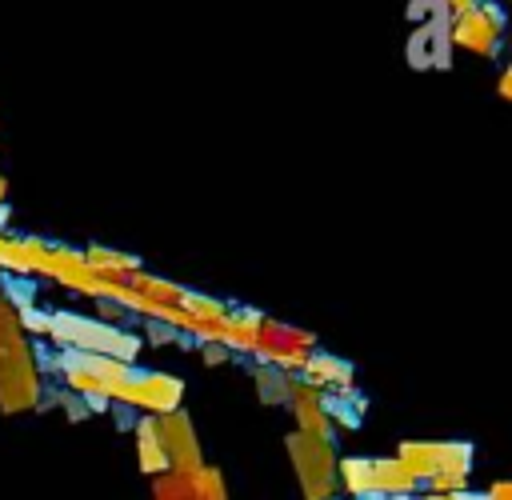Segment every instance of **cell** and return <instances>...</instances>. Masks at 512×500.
Returning <instances> with one entry per match:
<instances>
[{
  "label": "cell",
  "instance_id": "cell-15",
  "mask_svg": "<svg viewBox=\"0 0 512 500\" xmlns=\"http://www.w3.org/2000/svg\"><path fill=\"white\" fill-rule=\"evenodd\" d=\"M84 260H88V268H92L100 280H108V284H128V280L140 272V260H136V256H128V252H120V248H104V244H88V248H84Z\"/></svg>",
  "mask_w": 512,
  "mask_h": 500
},
{
  "label": "cell",
  "instance_id": "cell-11",
  "mask_svg": "<svg viewBox=\"0 0 512 500\" xmlns=\"http://www.w3.org/2000/svg\"><path fill=\"white\" fill-rule=\"evenodd\" d=\"M412 68H448L452 64V44H448V16H436L428 24H416L404 48Z\"/></svg>",
  "mask_w": 512,
  "mask_h": 500
},
{
  "label": "cell",
  "instance_id": "cell-27",
  "mask_svg": "<svg viewBox=\"0 0 512 500\" xmlns=\"http://www.w3.org/2000/svg\"><path fill=\"white\" fill-rule=\"evenodd\" d=\"M0 300H4V284H0Z\"/></svg>",
  "mask_w": 512,
  "mask_h": 500
},
{
  "label": "cell",
  "instance_id": "cell-1",
  "mask_svg": "<svg viewBox=\"0 0 512 500\" xmlns=\"http://www.w3.org/2000/svg\"><path fill=\"white\" fill-rule=\"evenodd\" d=\"M36 404H40V372L24 340L20 316L4 296L0 300V412H28Z\"/></svg>",
  "mask_w": 512,
  "mask_h": 500
},
{
  "label": "cell",
  "instance_id": "cell-7",
  "mask_svg": "<svg viewBox=\"0 0 512 500\" xmlns=\"http://www.w3.org/2000/svg\"><path fill=\"white\" fill-rule=\"evenodd\" d=\"M180 396H184V380L180 376H168V372H156V368H132L124 376V384L112 392V400L120 404H132L140 408L144 416H164V412H176L180 408Z\"/></svg>",
  "mask_w": 512,
  "mask_h": 500
},
{
  "label": "cell",
  "instance_id": "cell-19",
  "mask_svg": "<svg viewBox=\"0 0 512 500\" xmlns=\"http://www.w3.org/2000/svg\"><path fill=\"white\" fill-rule=\"evenodd\" d=\"M252 380H256V388H260V400H268V404H288V392H292V380H296V376L260 364V368L252 372Z\"/></svg>",
  "mask_w": 512,
  "mask_h": 500
},
{
  "label": "cell",
  "instance_id": "cell-23",
  "mask_svg": "<svg viewBox=\"0 0 512 500\" xmlns=\"http://www.w3.org/2000/svg\"><path fill=\"white\" fill-rule=\"evenodd\" d=\"M228 356H232L228 348H220V344H204V364H212V368H216V364H224Z\"/></svg>",
  "mask_w": 512,
  "mask_h": 500
},
{
  "label": "cell",
  "instance_id": "cell-21",
  "mask_svg": "<svg viewBox=\"0 0 512 500\" xmlns=\"http://www.w3.org/2000/svg\"><path fill=\"white\" fill-rule=\"evenodd\" d=\"M496 96L512 104V56L504 60V68H500V76H496Z\"/></svg>",
  "mask_w": 512,
  "mask_h": 500
},
{
  "label": "cell",
  "instance_id": "cell-14",
  "mask_svg": "<svg viewBox=\"0 0 512 500\" xmlns=\"http://www.w3.org/2000/svg\"><path fill=\"white\" fill-rule=\"evenodd\" d=\"M368 476H372V492L368 496H408L420 488V480L396 460V456H372L368 460Z\"/></svg>",
  "mask_w": 512,
  "mask_h": 500
},
{
  "label": "cell",
  "instance_id": "cell-25",
  "mask_svg": "<svg viewBox=\"0 0 512 500\" xmlns=\"http://www.w3.org/2000/svg\"><path fill=\"white\" fill-rule=\"evenodd\" d=\"M420 500H468L464 492H432V496H420Z\"/></svg>",
  "mask_w": 512,
  "mask_h": 500
},
{
  "label": "cell",
  "instance_id": "cell-26",
  "mask_svg": "<svg viewBox=\"0 0 512 500\" xmlns=\"http://www.w3.org/2000/svg\"><path fill=\"white\" fill-rule=\"evenodd\" d=\"M4 200H8V180L0 176V204H4Z\"/></svg>",
  "mask_w": 512,
  "mask_h": 500
},
{
  "label": "cell",
  "instance_id": "cell-18",
  "mask_svg": "<svg viewBox=\"0 0 512 500\" xmlns=\"http://www.w3.org/2000/svg\"><path fill=\"white\" fill-rule=\"evenodd\" d=\"M136 456H140V472H144V476H164V472H168L152 416H140V420H136Z\"/></svg>",
  "mask_w": 512,
  "mask_h": 500
},
{
  "label": "cell",
  "instance_id": "cell-4",
  "mask_svg": "<svg viewBox=\"0 0 512 500\" xmlns=\"http://www.w3.org/2000/svg\"><path fill=\"white\" fill-rule=\"evenodd\" d=\"M284 448H288V460L304 488V500H332L340 492V460H336L332 440L308 436V432H288Z\"/></svg>",
  "mask_w": 512,
  "mask_h": 500
},
{
  "label": "cell",
  "instance_id": "cell-13",
  "mask_svg": "<svg viewBox=\"0 0 512 500\" xmlns=\"http://www.w3.org/2000/svg\"><path fill=\"white\" fill-rule=\"evenodd\" d=\"M300 380H304V384H312V388H320L324 396H336V392H352L356 372H352V364H348V360H340V356H332V352H320V348H316V352L308 356V364H304Z\"/></svg>",
  "mask_w": 512,
  "mask_h": 500
},
{
  "label": "cell",
  "instance_id": "cell-20",
  "mask_svg": "<svg viewBox=\"0 0 512 500\" xmlns=\"http://www.w3.org/2000/svg\"><path fill=\"white\" fill-rule=\"evenodd\" d=\"M404 16H408L412 24H428V20H436V16H444V4H440V0H408V8H404Z\"/></svg>",
  "mask_w": 512,
  "mask_h": 500
},
{
  "label": "cell",
  "instance_id": "cell-9",
  "mask_svg": "<svg viewBox=\"0 0 512 500\" xmlns=\"http://www.w3.org/2000/svg\"><path fill=\"white\" fill-rule=\"evenodd\" d=\"M152 424H156V440H160V452H164L168 472H192V468L204 464L196 428H192V420H188L184 408L164 412V416H152Z\"/></svg>",
  "mask_w": 512,
  "mask_h": 500
},
{
  "label": "cell",
  "instance_id": "cell-10",
  "mask_svg": "<svg viewBox=\"0 0 512 500\" xmlns=\"http://www.w3.org/2000/svg\"><path fill=\"white\" fill-rule=\"evenodd\" d=\"M152 496L156 500H228V488H224L220 468L200 464L192 472H164V476H156Z\"/></svg>",
  "mask_w": 512,
  "mask_h": 500
},
{
  "label": "cell",
  "instance_id": "cell-8",
  "mask_svg": "<svg viewBox=\"0 0 512 500\" xmlns=\"http://www.w3.org/2000/svg\"><path fill=\"white\" fill-rule=\"evenodd\" d=\"M40 276L52 280V284H60V288H68V292H80V296H88V300H108V280H100V276L88 268V260H84L80 248L52 244V248H48V260H44V268H40Z\"/></svg>",
  "mask_w": 512,
  "mask_h": 500
},
{
  "label": "cell",
  "instance_id": "cell-17",
  "mask_svg": "<svg viewBox=\"0 0 512 500\" xmlns=\"http://www.w3.org/2000/svg\"><path fill=\"white\" fill-rule=\"evenodd\" d=\"M128 288L140 296V300H148V304H160V308H180L184 304V284H172V280H160V276H152V272H136L132 280H128Z\"/></svg>",
  "mask_w": 512,
  "mask_h": 500
},
{
  "label": "cell",
  "instance_id": "cell-16",
  "mask_svg": "<svg viewBox=\"0 0 512 500\" xmlns=\"http://www.w3.org/2000/svg\"><path fill=\"white\" fill-rule=\"evenodd\" d=\"M256 328H260V312H252V308H236V312H228V320H224V328H220V348L252 356Z\"/></svg>",
  "mask_w": 512,
  "mask_h": 500
},
{
  "label": "cell",
  "instance_id": "cell-22",
  "mask_svg": "<svg viewBox=\"0 0 512 500\" xmlns=\"http://www.w3.org/2000/svg\"><path fill=\"white\" fill-rule=\"evenodd\" d=\"M440 4H444V16H448V20H456V16L472 12V8L480 4V0H440Z\"/></svg>",
  "mask_w": 512,
  "mask_h": 500
},
{
  "label": "cell",
  "instance_id": "cell-24",
  "mask_svg": "<svg viewBox=\"0 0 512 500\" xmlns=\"http://www.w3.org/2000/svg\"><path fill=\"white\" fill-rule=\"evenodd\" d=\"M480 500H512V480H500V484H492Z\"/></svg>",
  "mask_w": 512,
  "mask_h": 500
},
{
  "label": "cell",
  "instance_id": "cell-12",
  "mask_svg": "<svg viewBox=\"0 0 512 500\" xmlns=\"http://www.w3.org/2000/svg\"><path fill=\"white\" fill-rule=\"evenodd\" d=\"M288 408H292V416H296V424H300L296 432L332 440V416H328V400H324L320 388H312V384H304V380L296 376V380H292V392H288Z\"/></svg>",
  "mask_w": 512,
  "mask_h": 500
},
{
  "label": "cell",
  "instance_id": "cell-2",
  "mask_svg": "<svg viewBox=\"0 0 512 500\" xmlns=\"http://www.w3.org/2000/svg\"><path fill=\"white\" fill-rule=\"evenodd\" d=\"M396 460L432 492H464L472 444H464V440H404L396 448Z\"/></svg>",
  "mask_w": 512,
  "mask_h": 500
},
{
  "label": "cell",
  "instance_id": "cell-5",
  "mask_svg": "<svg viewBox=\"0 0 512 500\" xmlns=\"http://www.w3.org/2000/svg\"><path fill=\"white\" fill-rule=\"evenodd\" d=\"M316 352V336L296 328V324H284V320H272V316H260V328H256V344H252V356L276 372H288V376H300L308 356Z\"/></svg>",
  "mask_w": 512,
  "mask_h": 500
},
{
  "label": "cell",
  "instance_id": "cell-3",
  "mask_svg": "<svg viewBox=\"0 0 512 500\" xmlns=\"http://www.w3.org/2000/svg\"><path fill=\"white\" fill-rule=\"evenodd\" d=\"M44 336L60 352H96V356H116L124 364H132L140 352V336H132L116 324L92 320V316H76V312H48Z\"/></svg>",
  "mask_w": 512,
  "mask_h": 500
},
{
  "label": "cell",
  "instance_id": "cell-6",
  "mask_svg": "<svg viewBox=\"0 0 512 500\" xmlns=\"http://www.w3.org/2000/svg\"><path fill=\"white\" fill-rule=\"evenodd\" d=\"M504 8L496 0H480L472 12L448 20V44L452 52H468L480 60H496L504 44Z\"/></svg>",
  "mask_w": 512,
  "mask_h": 500
}]
</instances>
